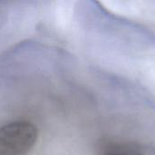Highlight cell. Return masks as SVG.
<instances>
[{"label": "cell", "instance_id": "1", "mask_svg": "<svg viewBox=\"0 0 155 155\" xmlns=\"http://www.w3.org/2000/svg\"><path fill=\"white\" fill-rule=\"evenodd\" d=\"M38 131L27 121H16L0 127V155H25L35 146Z\"/></svg>", "mask_w": 155, "mask_h": 155}, {"label": "cell", "instance_id": "2", "mask_svg": "<svg viewBox=\"0 0 155 155\" xmlns=\"http://www.w3.org/2000/svg\"><path fill=\"white\" fill-rule=\"evenodd\" d=\"M105 155H141L139 153L134 151H114Z\"/></svg>", "mask_w": 155, "mask_h": 155}]
</instances>
